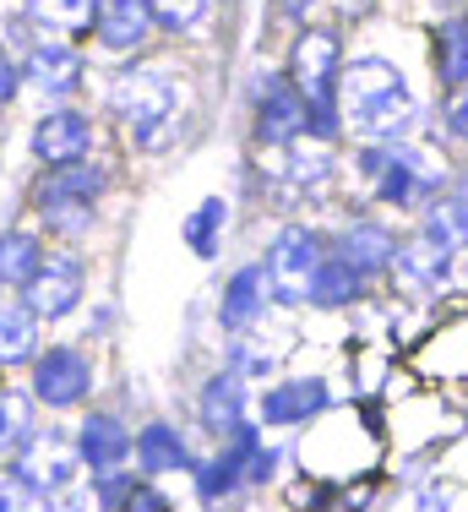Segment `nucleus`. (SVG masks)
Instances as JSON below:
<instances>
[{
    "label": "nucleus",
    "instance_id": "f3484780",
    "mask_svg": "<svg viewBox=\"0 0 468 512\" xmlns=\"http://www.w3.org/2000/svg\"><path fill=\"white\" fill-rule=\"evenodd\" d=\"M28 148L44 169L82 164V158H93V115H82L77 104H49L44 115L33 120Z\"/></svg>",
    "mask_w": 468,
    "mask_h": 512
},
{
    "label": "nucleus",
    "instance_id": "ddd939ff",
    "mask_svg": "<svg viewBox=\"0 0 468 512\" xmlns=\"http://www.w3.org/2000/svg\"><path fill=\"white\" fill-rule=\"evenodd\" d=\"M191 409H196V431L218 447V442H229L245 420H256V387L245 382L240 371H229V365H213V371L196 382Z\"/></svg>",
    "mask_w": 468,
    "mask_h": 512
},
{
    "label": "nucleus",
    "instance_id": "bb28decb",
    "mask_svg": "<svg viewBox=\"0 0 468 512\" xmlns=\"http://www.w3.org/2000/svg\"><path fill=\"white\" fill-rule=\"evenodd\" d=\"M224 365L229 371H240L245 382H273V376L283 371V349L267 344V327L262 333H240V338H224Z\"/></svg>",
    "mask_w": 468,
    "mask_h": 512
},
{
    "label": "nucleus",
    "instance_id": "9d476101",
    "mask_svg": "<svg viewBox=\"0 0 468 512\" xmlns=\"http://www.w3.org/2000/svg\"><path fill=\"white\" fill-rule=\"evenodd\" d=\"M109 191V169L98 158H82V164H66V169H44L39 191H33V207L55 235L66 240H82L98 218V197Z\"/></svg>",
    "mask_w": 468,
    "mask_h": 512
},
{
    "label": "nucleus",
    "instance_id": "20e7f679",
    "mask_svg": "<svg viewBox=\"0 0 468 512\" xmlns=\"http://www.w3.org/2000/svg\"><path fill=\"white\" fill-rule=\"evenodd\" d=\"M180 99H186V82L169 60H131L109 77V115L126 126L131 148L137 153H164L180 137Z\"/></svg>",
    "mask_w": 468,
    "mask_h": 512
},
{
    "label": "nucleus",
    "instance_id": "e433bc0d",
    "mask_svg": "<svg viewBox=\"0 0 468 512\" xmlns=\"http://www.w3.org/2000/svg\"><path fill=\"white\" fill-rule=\"evenodd\" d=\"M120 512H175V502L158 491V480H137V491H131V502Z\"/></svg>",
    "mask_w": 468,
    "mask_h": 512
},
{
    "label": "nucleus",
    "instance_id": "f257e3e1",
    "mask_svg": "<svg viewBox=\"0 0 468 512\" xmlns=\"http://www.w3.org/2000/svg\"><path fill=\"white\" fill-rule=\"evenodd\" d=\"M338 109H343V137L349 142H420L430 137V109H436V93H430L425 77V55L403 60L392 50H376V44H349V66H343L338 82Z\"/></svg>",
    "mask_w": 468,
    "mask_h": 512
},
{
    "label": "nucleus",
    "instance_id": "79ce46f5",
    "mask_svg": "<svg viewBox=\"0 0 468 512\" xmlns=\"http://www.w3.org/2000/svg\"><path fill=\"white\" fill-rule=\"evenodd\" d=\"M463 164H468V158H463Z\"/></svg>",
    "mask_w": 468,
    "mask_h": 512
},
{
    "label": "nucleus",
    "instance_id": "c9c22d12",
    "mask_svg": "<svg viewBox=\"0 0 468 512\" xmlns=\"http://www.w3.org/2000/svg\"><path fill=\"white\" fill-rule=\"evenodd\" d=\"M0 512H55V502L33 491L17 469H0Z\"/></svg>",
    "mask_w": 468,
    "mask_h": 512
},
{
    "label": "nucleus",
    "instance_id": "393cba45",
    "mask_svg": "<svg viewBox=\"0 0 468 512\" xmlns=\"http://www.w3.org/2000/svg\"><path fill=\"white\" fill-rule=\"evenodd\" d=\"M229 229H234V202L229 197H202L186 213V224H180V240H186V251L196 262H218Z\"/></svg>",
    "mask_w": 468,
    "mask_h": 512
},
{
    "label": "nucleus",
    "instance_id": "0eeeda50",
    "mask_svg": "<svg viewBox=\"0 0 468 512\" xmlns=\"http://www.w3.org/2000/svg\"><path fill=\"white\" fill-rule=\"evenodd\" d=\"M327 224L316 218H278V229L262 246V267L273 278L278 311H305V295H311V278L322 273L327 262Z\"/></svg>",
    "mask_w": 468,
    "mask_h": 512
},
{
    "label": "nucleus",
    "instance_id": "4468645a",
    "mask_svg": "<svg viewBox=\"0 0 468 512\" xmlns=\"http://www.w3.org/2000/svg\"><path fill=\"white\" fill-rule=\"evenodd\" d=\"M28 393H33V404H44V409H82V404H88V393H93L88 349H77V344L44 349V355L33 360Z\"/></svg>",
    "mask_w": 468,
    "mask_h": 512
},
{
    "label": "nucleus",
    "instance_id": "ea45409f",
    "mask_svg": "<svg viewBox=\"0 0 468 512\" xmlns=\"http://www.w3.org/2000/svg\"><path fill=\"white\" fill-rule=\"evenodd\" d=\"M420 6H425V22H430V17H441V11H458V0H420Z\"/></svg>",
    "mask_w": 468,
    "mask_h": 512
},
{
    "label": "nucleus",
    "instance_id": "2eb2a0df",
    "mask_svg": "<svg viewBox=\"0 0 468 512\" xmlns=\"http://www.w3.org/2000/svg\"><path fill=\"white\" fill-rule=\"evenodd\" d=\"M11 469H17L39 496H49V502H55V496H66L71 485L82 480L77 442H71L66 431H33L28 442H22V453L11 458Z\"/></svg>",
    "mask_w": 468,
    "mask_h": 512
},
{
    "label": "nucleus",
    "instance_id": "423d86ee",
    "mask_svg": "<svg viewBox=\"0 0 468 512\" xmlns=\"http://www.w3.org/2000/svg\"><path fill=\"white\" fill-rule=\"evenodd\" d=\"M343 404L332 371H278L256 387V425L267 436H305L316 420H327Z\"/></svg>",
    "mask_w": 468,
    "mask_h": 512
},
{
    "label": "nucleus",
    "instance_id": "c85d7f7f",
    "mask_svg": "<svg viewBox=\"0 0 468 512\" xmlns=\"http://www.w3.org/2000/svg\"><path fill=\"white\" fill-rule=\"evenodd\" d=\"M398 512H468V485L436 469L430 480L398 491Z\"/></svg>",
    "mask_w": 468,
    "mask_h": 512
},
{
    "label": "nucleus",
    "instance_id": "c756f323",
    "mask_svg": "<svg viewBox=\"0 0 468 512\" xmlns=\"http://www.w3.org/2000/svg\"><path fill=\"white\" fill-rule=\"evenodd\" d=\"M430 142L447 148L452 158H468V88L436 93V109H430Z\"/></svg>",
    "mask_w": 468,
    "mask_h": 512
},
{
    "label": "nucleus",
    "instance_id": "f03ea898",
    "mask_svg": "<svg viewBox=\"0 0 468 512\" xmlns=\"http://www.w3.org/2000/svg\"><path fill=\"white\" fill-rule=\"evenodd\" d=\"M463 158H452L447 148H436L430 137L420 142H349L343 148V202H360L371 213L409 224L420 218L441 191L452 186Z\"/></svg>",
    "mask_w": 468,
    "mask_h": 512
},
{
    "label": "nucleus",
    "instance_id": "9b49d317",
    "mask_svg": "<svg viewBox=\"0 0 468 512\" xmlns=\"http://www.w3.org/2000/svg\"><path fill=\"white\" fill-rule=\"evenodd\" d=\"M245 120H251V148H289L311 131V104L294 88V77L283 66H262L251 77V93H245Z\"/></svg>",
    "mask_w": 468,
    "mask_h": 512
},
{
    "label": "nucleus",
    "instance_id": "7c9ffc66",
    "mask_svg": "<svg viewBox=\"0 0 468 512\" xmlns=\"http://www.w3.org/2000/svg\"><path fill=\"white\" fill-rule=\"evenodd\" d=\"M98 0H28V17L49 33H93Z\"/></svg>",
    "mask_w": 468,
    "mask_h": 512
},
{
    "label": "nucleus",
    "instance_id": "aec40b11",
    "mask_svg": "<svg viewBox=\"0 0 468 512\" xmlns=\"http://www.w3.org/2000/svg\"><path fill=\"white\" fill-rule=\"evenodd\" d=\"M71 442H77V458H82L88 474H115V469H126V463L137 458V431L109 409L82 414L77 431H71Z\"/></svg>",
    "mask_w": 468,
    "mask_h": 512
},
{
    "label": "nucleus",
    "instance_id": "473e14b6",
    "mask_svg": "<svg viewBox=\"0 0 468 512\" xmlns=\"http://www.w3.org/2000/svg\"><path fill=\"white\" fill-rule=\"evenodd\" d=\"M387 496H392L387 469H371V474H360V480H349V485L332 491V512H381Z\"/></svg>",
    "mask_w": 468,
    "mask_h": 512
},
{
    "label": "nucleus",
    "instance_id": "412c9836",
    "mask_svg": "<svg viewBox=\"0 0 468 512\" xmlns=\"http://www.w3.org/2000/svg\"><path fill=\"white\" fill-rule=\"evenodd\" d=\"M82 77H88V60H82V50L66 39H39L22 55V82H28L33 93H44L49 104H66L71 93L82 88Z\"/></svg>",
    "mask_w": 468,
    "mask_h": 512
},
{
    "label": "nucleus",
    "instance_id": "1a4fd4ad",
    "mask_svg": "<svg viewBox=\"0 0 468 512\" xmlns=\"http://www.w3.org/2000/svg\"><path fill=\"white\" fill-rule=\"evenodd\" d=\"M327 246H332V256H343L371 289H387L392 284V262H398V246H403V224H392V218H381L360 202H343V213L327 224Z\"/></svg>",
    "mask_w": 468,
    "mask_h": 512
},
{
    "label": "nucleus",
    "instance_id": "39448f33",
    "mask_svg": "<svg viewBox=\"0 0 468 512\" xmlns=\"http://www.w3.org/2000/svg\"><path fill=\"white\" fill-rule=\"evenodd\" d=\"M343 148L349 142L300 137L289 148L256 153V180H262L267 207L283 218H305V207H332L343 197Z\"/></svg>",
    "mask_w": 468,
    "mask_h": 512
},
{
    "label": "nucleus",
    "instance_id": "72a5a7b5",
    "mask_svg": "<svg viewBox=\"0 0 468 512\" xmlns=\"http://www.w3.org/2000/svg\"><path fill=\"white\" fill-rule=\"evenodd\" d=\"M33 436V393H0V458H17Z\"/></svg>",
    "mask_w": 468,
    "mask_h": 512
},
{
    "label": "nucleus",
    "instance_id": "5701e85b",
    "mask_svg": "<svg viewBox=\"0 0 468 512\" xmlns=\"http://www.w3.org/2000/svg\"><path fill=\"white\" fill-rule=\"evenodd\" d=\"M191 480V496H196V507H207V512H240V502L251 491H245V463L224 453V447H213V453H202L196 458V469L186 474Z\"/></svg>",
    "mask_w": 468,
    "mask_h": 512
},
{
    "label": "nucleus",
    "instance_id": "a878e982",
    "mask_svg": "<svg viewBox=\"0 0 468 512\" xmlns=\"http://www.w3.org/2000/svg\"><path fill=\"white\" fill-rule=\"evenodd\" d=\"M39 349V316L28 300H0V365H33Z\"/></svg>",
    "mask_w": 468,
    "mask_h": 512
},
{
    "label": "nucleus",
    "instance_id": "dca6fc26",
    "mask_svg": "<svg viewBox=\"0 0 468 512\" xmlns=\"http://www.w3.org/2000/svg\"><path fill=\"white\" fill-rule=\"evenodd\" d=\"M22 300L33 306L39 322H66L71 311L88 300V267L77 251H49L44 267L33 273V284L22 289Z\"/></svg>",
    "mask_w": 468,
    "mask_h": 512
},
{
    "label": "nucleus",
    "instance_id": "6e6552de",
    "mask_svg": "<svg viewBox=\"0 0 468 512\" xmlns=\"http://www.w3.org/2000/svg\"><path fill=\"white\" fill-rule=\"evenodd\" d=\"M463 431H468V414L441 387H414L409 398L387 404V453L441 458Z\"/></svg>",
    "mask_w": 468,
    "mask_h": 512
},
{
    "label": "nucleus",
    "instance_id": "b1692460",
    "mask_svg": "<svg viewBox=\"0 0 468 512\" xmlns=\"http://www.w3.org/2000/svg\"><path fill=\"white\" fill-rule=\"evenodd\" d=\"M371 295H381V289H371L360 273H354L343 256H332L327 251V262H322V273L311 278V295H305V311H316V316H354L365 306Z\"/></svg>",
    "mask_w": 468,
    "mask_h": 512
},
{
    "label": "nucleus",
    "instance_id": "cd10ccee",
    "mask_svg": "<svg viewBox=\"0 0 468 512\" xmlns=\"http://www.w3.org/2000/svg\"><path fill=\"white\" fill-rule=\"evenodd\" d=\"M44 240L39 235H28V229H6L0 235V284L6 289H28L33 284V273L44 267Z\"/></svg>",
    "mask_w": 468,
    "mask_h": 512
},
{
    "label": "nucleus",
    "instance_id": "a211bd4d",
    "mask_svg": "<svg viewBox=\"0 0 468 512\" xmlns=\"http://www.w3.org/2000/svg\"><path fill=\"white\" fill-rule=\"evenodd\" d=\"M425 77L430 93L468 88V11H441L425 22Z\"/></svg>",
    "mask_w": 468,
    "mask_h": 512
},
{
    "label": "nucleus",
    "instance_id": "2f4dec72",
    "mask_svg": "<svg viewBox=\"0 0 468 512\" xmlns=\"http://www.w3.org/2000/svg\"><path fill=\"white\" fill-rule=\"evenodd\" d=\"M289 463H294V447H283V442L267 436V442L245 458V491L262 496V491H273V485H283L289 480Z\"/></svg>",
    "mask_w": 468,
    "mask_h": 512
},
{
    "label": "nucleus",
    "instance_id": "f8f14e48",
    "mask_svg": "<svg viewBox=\"0 0 468 512\" xmlns=\"http://www.w3.org/2000/svg\"><path fill=\"white\" fill-rule=\"evenodd\" d=\"M278 311V295H273V278H267L262 256L251 262H234L218 284V300H213V322L224 338H240V333H262L267 316Z\"/></svg>",
    "mask_w": 468,
    "mask_h": 512
},
{
    "label": "nucleus",
    "instance_id": "4c0bfd02",
    "mask_svg": "<svg viewBox=\"0 0 468 512\" xmlns=\"http://www.w3.org/2000/svg\"><path fill=\"white\" fill-rule=\"evenodd\" d=\"M316 6H322V0H278L283 22H289L294 33H300V28H311V22H316Z\"/></svg>",
    "mask_w": 468,
    "mask_h": 512
},
{
    "label": "nucleus",
    "instance_id": "6ab92c4d",
    "mask_svg": "<svg viewBox=\"0 0 468 512\" xmlns=\"http://www.w3.org/2000/svg\"><path fill=\"white\" fill-rule=\"evenodd\" d=\"M158 39L153 0H98L93 11V44L115 60H137Z\"/></svg>",
    "mask_w": 468,
    "mask_h": 512
},
{
    "label": "nucleus",
    "instance_id": "f704fd0d",
    "mask_svg": "<svg viewBox=\"0 0 468 512\" xmlns=\"http://www.w3.org/2000/svg\"><path fill=\"white\" fill-rule=\"evenodd\" d=\"M153 17H158V33L186 39V33H196L213 17V0H153Z\"/></svg>",
    "mask_w": 468,
    "mask_h": 512
},
{
    "label": "nucleus",
    "instance_id": "4be33fe9",
    "mask_svg": "<svg viewBox=\"0 0 468 512\" xmlns=\"http://www.w3.org/2000/svg\"><path fill=\"white\" fill-rule=\"evenodd\" d=\"M196 442L180 431L175 420H147L137 425V474L142 480H175V474H191L196 469Z\"/></svg>",
    "mask_w": 468,
    "mask_h": 512
},
{
    "label": "nucleus",
    "instance_id": "58836bf2",
    "mask_svg": "<svg viewBox=\"0 0 468 512\" xmlns=\"http://www.w3.org/2000/svg\"><path fill=\"white\" fill-rule=\"evenodd\" d=\"M22 88H28V82H22V66H17V60L0 55V104H11Z\"/></svg>",
    "mask_w": 468,
    "mask_h": 512
},
{
    "label": "nucleus",
    "instance_id": "a19ab883",
    "mask_svg": "<svg viewBox=\"0 0 468 512\" xmlns=\"http://www.w3.org/2000/svg\"><path fill=\"white\" fill-rule=\"evenodd\" d=\"M458 6H463V11H468V0H458Z\"/></svg>",
    "mask_w": 468,
    "mask_h": 512
},
{
    "label": "nucleus",
    "instance_id": "7ed1b4c3",
    "mask_svg": "<svg viewBox=\"0 0 468 512\" xmlns=\"http://www.w3.org/2000/svg\"><path fill=\"white\" fill-rule=\"evenodd\" d=\"M294 463L300 474H316L327 485H349L387 463V404H354L343 398L327 420L294 442Z\"/></svg>",
    "mask_w": 468,
    "mask_h": 512
}]
</instances>
